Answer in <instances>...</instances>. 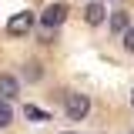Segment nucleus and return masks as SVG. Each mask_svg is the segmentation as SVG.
I'll list each match as a JSON object with an SVG mask.
<instances>
[{
	"label": "nucleus",
	"mask_w": 134,
	"mask_h": 134,
	"mask_svg": "<svg viewBox=\"0 0 134 134\" xmlns=\"http://www.w3.org/2000/svg\"><path fill=\"white\" fill-rule=\"evenodd\" d=\"M20 94V84L14 74H0V100H14Z\"/></svg>",
	"instance_id": "obj_4"
},
{
	"label": "nucleus",
	"mask_w": 134,
	"mask_h": 134,
	"mask_svg": "<svg viewBox=\"0 0 134 134\" xmlns=\"http://www.w3.org/2000/svg\"><path fill=\"white\" fill-rule=\"evenodd\" d=\"M131 107H134V91H131Z\"/></svg>",
	"instance_id": "obj_11"
},
{
	"label": "nucleus",
	"mask_w": 134,
	"mask_h": 134,
	"mask_svg": "<svg viewBox=\"0 0 134 134\" xmlns=\"http://www.w3.org/2000/svg\"><path fill=\"white\" fill-rule=\"evenodd\" d=\"M84 20H87L91 27L104 24V3H87V7H84Z\"/></svg>",
	"instance_id": "obj_5"
},
{
	"label": "nucleus",
	"mask_w": 134,
	"mask_h": 134,
	"mask_svg": "<svg viewBox=\"0 0 134 134\" xmlns=\"http://www.w3.org/2000/svg\"><path fill=\"white\" fill-rule=\"evenodd\" d=\"M14 124V107L10 100H0V127H10Z\"/></svg>",
	"instance_id": "obj_7"
},
{
	"label": "nucleus",
	"mask_w": 134,
	"mask_h": 134,
	"mask_svg": "<svg viewBox=\"0 0 134 134\" xmlns=\"http://www.w3.org/2000/svg\"><path fill=\"white\" fill-rule=\"evenodd\" d=\"M24 74H27V81H40V64H37V60H30V64L24 67Z\"/></svg>",
	"instance_id": "obj_9"
},
{
	"label": "nucleus",
	"mask_w": 134,
	"mask_h": 134,
	"mask_svg": "<svg viewBox=\"0 0 134 134\" xmlns=\"http://www.w3.org/2000/svg\"><path fill=\"white\" fill-rule=\"evenodd\" d=\"M124 50L134 54V27H127V34H124Z\"/></svg>",
	"instance_id": "obj_10"
},
{
	"label": "nucleus",
	"mask_w": 134,
	"mask_h": 134,
	"mask_svg": "<svg viewBox=\"0 0 134 134\" xmlns=\"http://www.w3.org/2000/svg\"><path fill=\"white\" fill-rule=\"evenodd\" d=\"M67 20V3H50L47 10L40 14V24H44V30H54V27H60Z\"/></svg>",
	"instance_id": "obj_2"
},
{
	"label": "nucleus",
	"mask_w": 134,
	"mask_h": 134,
	"mask_svg": "<svg viewBox=\"0 0 134 134\" xmlns=\"http://www.w3.org/2000/svg\"><path fill=\"white\" fill-rule=\"evenodd\" d=\"M127 27H131V17L124 14V10H114V14H111V30L124 37V34H127Z\"/></svg>",
	"instance_id": "obj_6"
},
{
	"label": "nucleus",
	"mask_w": 134,
	"mask_h": 134,
	"mask_svg": "<svg viewBox=\"0 0 134 134\" xmlns=\"http://www.w3.org/2000/svg\"><path fill=\"white\" fill-rule=\"evenodd\" d=\"M64 111H67L70 121H84L87 111H91V97H87V94H77V91H70V94L64 97Z\"/></svg>",
	"instance_id": "obj_1"
},
{
	"label": "nucleus",
	"mask_w": 134,
	"mask_h": 134,
	"mask_svg": "<svg viewBox=\"0 0 134 134\" xmlns=\"http://www.w3.org/2000/svg\"><path fill=\"white\" fill-rule=\"evenodd\" d=\"M64 134H74V131H64Z\"/></svg>",
	"instance_id": "obj_12"
},
{
	"label": "nucleus",
	"mask_w": 134,
	"mask_h": 134,
	"mask_svg": "<svg viewBox=\"0 0 134 134\" xmlns=\"http://www.w3.org/2000/svg\"><path fill=\"white\" fill-rule=\"evenodd\" d=\"M30 27H34V14H14L7 20V34H14V37L30 34Z\"/></svg>",
	"instance_id": "obj_3"
},
{
	"label": "nucleus",
	"mask_w": 134,
	"mask_h": 134,
	"mask_svg": "<svg viewBox=\"0 0 134 134\" xmlns=\"http://www.w3.org/2000/svg\"><path fill=\"white\" fill-rule=\"evenodd\" d=\"M24 114H27V121H37V124H40V121H50L47 111H40V107H34V104H27V107H24Z\"/></svg>",
	"instance_id": "obj_8"
}]
</instances>
